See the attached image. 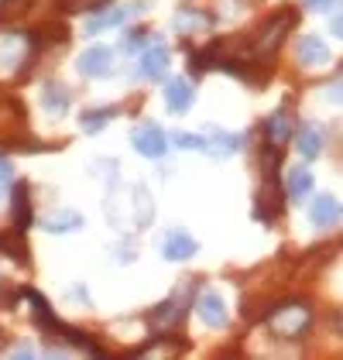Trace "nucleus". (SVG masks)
I'll list each match as a JSON object with an SVG mask.
<instances>
[{"label":"nucleus","instance_id":"nucleus-1","mask_svg":"<svg viewBox=\"0 0 343 360\" xmlns=\"http://www.w3.org/2000/svg\"><path fill=\"white\" fill-rule=\"evenodd\" d=\"M292 25H295V14H292V11H278L275 18H268V21L257 28L254 38H251V56H271V52L282 45V38L292 31Z\"/></svg>","mask_w":343,"mask_h":360},{"label":"nucleus","instance_id":"nucleus-2","mask_svg":"<svg viewBox=\"0 0 343 360\" xmlns=\"http://www.w3.org/2000/svg\"><path fill=\"white\" fill-rule=\"evenodd\" d=\"M268 323H271V330L278 333V336H299V333L309 326V309L299 302L278 305V309L268 316Z\"/></svg>","mask_w":343,"mask_h":360},{"label":"nucleus","instance_id":"nucleus-3","mask_svg":"<svg viewBox=\"0 0 343 360\" xmlns=\"http://www.w3.org/2000/svg\"><path fill=\"white\" fill-rule=\"evenodd\" d=\"M131 144H134V151L144 155V158H162L165 151H169V138H165V131L158 127V124H141V127H134V134H131Z\"/></svg>","mask_w":343,"mask_h":360},{"label":"nucleus","instance_id":"nucleus-4","mask_svg":"<svg viewBox=\"0 0 343 360\" xmlns=\"http://www.w3.org/2000/svg\"><path fill=\"white\" fill-rule=\"evenodd\" d=\"M76 69H79V76H86V79H103V76L114 72V52L107 45H89L83 56H79Z\"/></svg>","mask_w":343,"mask_h":360},{"label":"nucleus","instance_id":"nucleus-5","mask_svg":"<svg viewBox=\"0 0 343 360\" xmlns=\"http://www.w3.org/2000/svg\"><path fill=\"white\" fill-rule=\"evenodd\" d=\"M196 312H200L202 326H209V330H224L230 323L227 316V302L220 299V292H213V288H202L200 299H196Z\"/></svg>","mask_w":343,"mask_h":360},{"label":"nucleus","instance_id":"nucleus-6","mask_svg":"<svg viewBox=\"0 0 343 360\" xmlns=\"http://www.w3.org/2000/svg\"><path fill=\"white\" fill-rule=\"evenodd\" d=\"M295 56H299V65H306V69H319V65H326L333 58L330 56V45L319 34H302L299 45H295Z\"/></svg>","mask_w":343,"mask_h":360},{"label":"nucleus","instance_id":"nucleus-7","mask_svg":"<svg viewBox=\"0 0 343 360\" xmlns=\"http://www.w3.org/2000/svg\"><path fill=\"white\" fill-rule=\"evenodd\" d=\"M162 254H165L169 261H189V257L200 254V244H196V237L186 233V230H169V233H165V244H162Z\"/></svg>","mask_w":343,"mask_h":360},{"label":"nucleus","instance_id":"nucleus-8","mask_svg":"<svg viewBox=\"0 0 343 360\" xmlns=\"http://www.w3.org/2000/svg\"><path fill=\"white\" fill-rule=\"evenodd\" d=\"M202 151H206V155H213V158H230L233 151H240V138H237V134H230V131L213 127V131H206V134H202Z\"/></svg>","mask_w":343,"mask_h":360},{"label":"nucleus","instance_id":"nucleus-9","mask_svg":"<svg viewBox=\"0 0 343 360\" xmlns=\"http://www.w3.org/2000/svg\"><path fill=\"white\" fill-rule=\"evenodd\" d=\"M193 100H196V89H193V83L189 79H169L165 83V103H169L172 113H186L189 107H193Z\"/></svg>","mask_w":343,"mask_h":360},{"label":"nucleus","instance_id":"nucleus-10","mask_svg":"<svg viewBox=\"0 0 343 360\" xmlns=\"http://www.w3.org/2000/svg\"><path fill=\"white\" fill-rule=\"evenodd\" d=\"M340 199L337 195H330V193H323V195H316V202H313V210H309V217H313V226H319V230H326V226H333V223L340 220Z\"/></svg>","mask_w":343,"mask_h":360},{"label":"nucleus","instance_id":"nucleus-11","mask_svg":"<svg viewBox=\"0 0 343 360\" xmlns=\"http://www.w3.org/2000/svg\"><path fill=\"white\" fill-rule=\"evenodd\" d=\"M131 210H134V226L138 230L151 226V220H155V202H151V193H148L144 182L131 186Z\"/></svg>","mask_w":343,"mask_h":360},{"label":"nucleus","instance_id":"nucleus-12","mask_svg":"<svg viewBox=\"0 0 343 360\" xmlns=\"http://www.w3.org/2000/svg\"><path fill=\"white\" fill-rule=\"evenodd\" d=\"M134 11H141L138 4H127V7H103V14L100 18H89V25H86V34H96V31H103V28H117V25H124Z\"/></svg>","mask_w":343,"mask_h":360},{"label":"nucleus","instance_id":"nucleus-13","mask_svg":"<svg viewBox=\"0 0 343 360\" xmlns=\"http://www.w3.org/2000/svg\"><path fill=\"white\" fill-rule=\"evenodd\" d=\"M169 69V49L165 45H151L141 56V76L144 79H162Z\"/></svg>","mask_w":343,"mask_h":360},{"label":"nucleus","instance_id":"nucleus-14","mask_svg":"<svg viewBox=\"0 0 343 360\" xmlns=\"http://www.w3.org/2000/svg\"><path fill=\"white\" fill-rule=\"evenodd\" d=\"M41 107L58 117V113H65L72 107V93H69L62 83H45L41 86Z\"/></svg>","mask_w":343,"mask_h":360},{"label":"nucleus","instance_id":"nucleus-15","mask_svg":"<svg viewBox=\"0 0 343 360\" xmlns=\"http://www.w3.org/2000/svg\"><path fill=\"white\" fill-rule=\"evenodd\" d=\"M295 148H299L302 158H316V155L323 151V131H319L316 124H302V127L295 131Z\"/></svg>","mask_w":343,"mask_h":360},{"label":"nucleus","instance_id":"nucleus-16","mask_svg":"<svg viewBox=\"0 0 343 360\" xmlns=\"http://www.w3.org/2000/svg\"><path fill=\"white\" fill-rule=\"evenodd\" d=\"M41 226L48 233H69V230H79L83 226V213H76V210H56L52 217L41 220Z\"/></svg>","mask_w":343,"mask_h":360},{"label":"nucleus","instance_id":"nucleus-17","mask_svg":"<svg viewBox=\"0 0 343 360\" xmlns=\"http://www.w3.org/2000/svg\"><path fill=\"white\" fill-rule=\"evenodd\" d=\"M179 319H182V299H179V295H172V299H165L162 305H155V312H151V323H155L158 330H169Z\"/></svg>","mask_w":343,"mask_h":360},{"label":"nucleus","instance_id":"nucleus-18","mask_svg":"<svg viewBox=\"0 0 343 360\" xmlns=\"http://www.w3.org/2000/svg\"><path fill=\"white\" fill-rule=\"evenodd\" d=\"M285 193L288 199H306L313 193V172L309 168H292L285 175Z\"/></svg>","mask_w":343,"mask_h":360},{"label":"nucleus","instance_id":"nucleus-19","mask_svg":"<svg viewBox=\"0 0 343 360\" xmlns=\"http://www.w3.org/2000/svg\"><path fill=\"white\" fill-rule=\"evenodd\" d=\"M114 117H117V107H96V110H86L83 117H79V127H83L86 134H96V131H103Z\"/></svg>","mask_w":343,"mask_h":360},{"label":"nucleus","instance_id":"nucleus-20","mask_svg":"<svg viewBox=\"0 0 343 360\" xmlns=\"http://www.w3.org/2000/svg\"><path fill=\"white\" fill-rule=\"evenodd\" d=\"M28 302H31V309H34V323H38V326H45L48 333H65L62 330V323L52 316V309H48V302H45L41 295L28 292Z\"/></svg>","mask_w":343,"mask_h":360},{"label":"nucleus","instance_id":"nucleus-21","mask_svg":"<svg viewBox=\"0 0 343 360\" xmlns=\"http://www.w3.org/2000/svg\"><path fill=\"white\" fill-rule=\"evenodd\" d=\"M288 134H292V120H288V110L282 107V110H275L268 117V141L278 148V144L288 141Z\"/></svg>","mask_w":343,"mask_h":360},{"label":"nucleus","instance_id":"nucleus-22","mask_svg":"<svg viewBox=\"0 0 343 360\" xmlns=\"http://www.w3.org/2000/svg\"><path fill=\"white\" fill-rule=\"evenodd\" d=\"M14 223H18V230L25 233L31 223V199H28V186H18L14 189Z\"/></svg>","mask_w":343,"mask_h":360},{"label":"nucleus","instance_id":"nucleus-23","mask_svg":"<svg viewBox=\"0 0 343 360\" xmlns=\"http://www.w3.org/2000/svg\"><path fill=\"white\" fill-rule=\"evenodd\" d=\"M110 0H58L62 11H103Z\"/></svg>","mask_w":343,"mask_h":360},{"label":"nucleus","instance_id":"nucleus-24","mask_svg":"<svg viewBox=\"0 0 343 360\" xmlns=\"http://www.w3.org/2000/svg\"><path fill=\"white\" fill-rule=\"evenodd\" d=\"M172 141H175V148H182V151H202V134L179 131V134H172Z\"/></svg>","mask_w":343,"mask_h":360},{"label":"nucleus","instance_id":"nucleus-25","mask_svg":"<svg viewBox=\"0 0 343 360\" xmlns=\"http://www.w3.org/2000/svg\"><path fill=\"white\" fill-rule=\"evenodd\" d=\"M0 254H11V257L18 254V257L25 261V248H21V244H14V233H0Z\"/></svg>","mask_w":343,"mask_h":360},{"label":"nucleus","instance_id":"nucleus-26","mask_svg":"<svg viewBox=\"0 0 343 360\" xmlns=\"http://www.w3.org/2000/svg\"><path fill=\"white\" fill-rule=\"evenodd\" d=\"M144 41H148V31H144V28H134L131 34H127V41H124V45H127V49H141Z\"/></svg>","mask_w":343,"mask_h":360},{"label":"nucleus","instance_id":"nucleus-27","mask_svg":"<svg viewBox=\"0 0 343 360\" xmlns=\"http://www.w3.org/2000/svg\"><path fill=\"white\" fill-rule=\"evenodd\" d=\"M7 182H14V168L7 158H0V186H7Z\"/></svg>","mask_w":343,"mask_h":360},{"label":"nucleus","instance_id":"nucleus-28","mask_svg":"<svg viewBox=\"0 0 343 360\" xmlns=\"http://www.w3.org/2000/svg\"><path fill=\"white\" fill-rule=\"evenodd\" d=\"M330 31H333L337 38H343V7L333 14V18H330Z\"/></svg>","mask_w":343,"mask_h":360},{"label":"nucleus","instance_id":"nucleus-29","mask_svg":"<svg viewBox=\"0 0 343 360\" xmlns=\"http://www.w3.org/2000/svg\"><path fill=\"white\" fill-rule=\"evenodd\" d=\"M11 357H34V350L31 347H18V350H11Z\"/></svg>","mask_w":343,"mask_h":360},{"label":"nucleus","instance_id":"nucleus-30","mask_svg":"<svg viewBox=\"0 0 343 360\" xmlns=\"http://www.w3.org/2000/svg\"><path fill=\"white\" fill-rule=\"evenodd\" d=\"M309 7H313V11H326V7H330V0H309Z\"/></svg>","mask_w":343,"mask_h":360},{"label":"nucleus","instance_id":"nucleus-31","mask_svg":"<svg viewBox=\"0 0 343 360\" xmlns=\"http://www.w3.org/2000/svg\"><path fill=\"white\" fill-rule=\"evenodd\" d=\"M330 96H333V100H340V103H343V79H340L337 86H333V93H330Z\"/></svg>","mask_w":343,"mask_h":360},{"label":"nucleus","instance_id":"nucleus-32","mask_svg":"<svg viewBox=\"0 0 343 360\" xmlns=\"http://www.w3.org/2000/svg\"><path fill=\"white\" fill-rule=\"evenodd\" d=\"M337 326H340V333H343V312H340V316H337Z\"/></svg>","mask_w":343,"mask_h":360}]
</instances>
